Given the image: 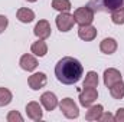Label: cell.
<instances>
[{
    "instance_id": "6da1fadb",
    "label": "cell",
    "mask_w": 124,
    "mask_h": 122,
    "mask_svg": "<svg viewBox=\"0 0 124 122\" xmlns=\"http://www.w3.org/2000/svg\"><path fill=\"white\" fill-rule=\"evenodd\" d=\"M82 73H84V68L81 62L71 56L62 58L55 66V76L63 85H74L79 82Z\"/></svg>"
},
{
    "instance_id": "7a4b0ae2",
    "label": "cell",
    "mask_w": 124,
    "mask_h": 122,
    "mask_svg": "<svg viewBox=\"0 0 124 122\" xmlns=\"http://www.w3.org/2000/svg\"><path fill=\"white\" fill-rule=\"evenodd\" d=\"M87 6L94 12H113L123 6V0H90Z\"/></svg>"
},
{
    "instance_id": "3957f363",
    "label": "cell",
    "mask_w": 124,
    "mask_h": 122,
    "mask_svg": "<svg viewBox=\"0 0 124 122\" xmlns=\"http://www.w3.org/2000/svg\"><path fill=\"white\" fill-rule=\"evenodd\" d=\"M94 12L90 6H82V7H78L75 12H74V19H75V23H78L79 26L82 25H91L94 20Z\"/></svg>"
},
{
    "instance_id": "277c9868",
    "label": "cell",
    "mask_w": 124,
    "mask_h": 122,
    "mask_svg": "<svg viewBox=\"0 0 124 122\" xmlns=\"http://www.w3.org/2000/svg\"><path fill=\"white\" fill-rule=\"evenodd\" d=\"M59 109L68 119H75L79 116V109H78L77 103L74 102V99H71V98L62 99L61 103H59Z\"/></svg>"
},
{
    "instance_id": "5b68a950",
    "label": "cell",
    "mask_w": 124,
    "mask_h": 122,
    "mask_svg": "<svg viewBox=\"0 0 124 122\" xmlns=\"http://www.w3.org/2000/svg\"><path fill=\"white\" fill-rule=\"evenodd\" d=\"M75 25L74 14H69L68 12H61L56 16V27L61 32H69Z\"/></svg>"
},
{
    "instance_id": "8992f818",
    "label": "cell",
    "mask_w": 124,
    "mask_h": 122,
    "mask_svg": "<svg viewBox=\"0 0 124 122\" xmlns=\"http://www.w3.org/2000/svg\"><path fill=\"white\" fill-rule=\"evenodd\" d=\"M97 98H98L97 88H84L82 91L79 92V103L84 108H90L97 101Z\"/></svg>"
},
{
    "instance_id": "52a82bcc",
    "label": "cell",
    "mask_w": 124,
    "mask_h": 122,
    "mask_svg": "<svg viewBox=\"0 0 124 122\" xmlns=\"http://www.w3.org/2000/svg\"><path fill=\"white\" fill-rule=\"evenodd\" d=\"M120 81H123V76H121L120 70H117L116 68L105 69V72H104V85L107 88H111L113 85H116Z\"/></svg>"
},
{
    "instance_id": "ba28073f",
    "label": "cell",
    "mask_w": 124,
    "mask_h": 122,
    "mask_svg": "<svg viewBox=\"0 0 124 122\" xmlns=\"http://www.w3.org/2000/svg\"><path fill=\"white\" fill-rule=\"evenodd\" d=\"M46 82H48V78H46V75L43 72H36V73L31 75L29 79H28V83H29L31 89H33V91L42 89L46 85Z\"/></svg>"
},
{
    "instance_id": "9c48e42d",
    "label": "cell",
    "mask_w": 124,
    "mask_h": 122,
    "mask_svg": "<svg viewBox=\"0 0 124 122\" xmlns=\"http://www.w3.org/2000/svg\"><path fill=\"white\" fill-rule=\"evenodd\" d=\"M40 103L43 105V108L46 109V111H54L56 106H58V98H56V95L55 93H52V92H45V93H42V96H40Z\"/></svg>"
},
{
    "instance_id": "30bf717a",
    "label": "cell",
    "mask_w": 124,
    "mask_h": 122,
    "mask_svg": "<svg viewBox=\"0 0 124 122\" xmlns=\"http://www.w3.org/2000/svg\"><path fill=\"white\" fill-rule=\"evenodd\" d=\"M51 25H49V22L48 20H39L38 23H36V26H35V29H33V33L39 37V39H48L49 36H51Z\"/></svg>"
},
{
    "instance_id": "8fae6325",
    "label": "cell",
    "mask_w": 124,
    "mask_h": 122,
    "mask_svg": "<svg viewBox=\"0 0 124 122\" xmlns=\"http://www.w3.org/2000/svg\"><path fill=\"white\" fill-rule=\"evenodd\" d=\"M26 114H28V116L31 118L32 121H40L42 116H43L40 105L38 102H35V101H32V102H29L26 105Z\"/></svg>"
},
{
    "instance_id": "7c38bea8",
    "label": "cell",
    "mask_w": 124,
    "mask_h": 122,
    "mask_svg": "<svg viewBox=\"0 0 124 122\" xmlns=\"http://www.w3.org/2000/svg\"><path fill=\"white\" fill-rule=\"evenodd\" d=\"M78 36H79V39H82L85 42H91L97 37V29L91 25H82L78 29Z\"/></svg>"
},
{
    "instance_id": "4fadbf2b",
    "label": "cell",
    "mask_w": 124,
    "mask_h": 122,
    "mask_svg": "<svg viewBox=\"0 0 124 122\" xmlns=\"http://www.w3.org/2000/svg\"><path fill=\"white\" fill-rule=\"evenodd\" d=\"M19 65H20V68H22L23 70H26V72H33V70L38 68V61H36V58L32 56V55H23V56L20 58Z\"/></svg>"
},
{
    "instance_id": "5bb4252c",
    "label": "cell",
    "mask_w": 124,
    "mask_h": 122,
    "mask_svg": "<svg viewBox=\"0 0 124 122\" xmlns=\"http://www.w3.org/2000/svg\"><path fill=\"white\" fill-rule=\"evenodd\" d=\"M100 50L105 55H113L117 50V42L113 37H105L101 43H100Z\"/></svg>"
},
{
    "instance_id": "9a60e30c",
    "label": "cell",
    "mask_w": 124,
    "mask_h": 122,
    "mask_svg": "<svg viewBox=\"0 0 124 122\" xmlns=\"http://www.w3.org/2000/svg\"><path fill=\"white\" fill-rule=\"evenodd\" d=\"M31 50L33 55L39 56V58H43L46 53H48V45L43 39H39L38 42H33L31 46Z\"/></svg>"
},
{
    "instance_id": "2e32d148",
    "label": "cell",
    "mask_w": 124,
    "mask_h": 122,
    "mask_svg": "<svg viewBox=\"0 0 124 122\" xmlns=\"http://www.w3.org/2000/svg\"><path fill=\"white\" fill-rule=\"evenodd\" d=\"M102 112H104L102 105H94V106L91 105L85 114V119L87 121H100V116L102 115Z\"/></svg>"
},
{
    "instance_id": "e0dca14e",
    "label": "cell",
    "mask_w": 124,
    "mask_h": 122,
    "mask_svg": "<svg viewBox=\"0 0 124 122\" xmlns=\"http://www.w3.org/2000/svg\"><path fill=\"white\" fill-rule=\"evenodd\" d=\"M16 16H17V19L22 23H31V22H33V19H35V12L31 10V9H28V7H20L17 10Z\"/></svg>"
},
{
    "instance_id": "ac0fdd59",
    "label": "cell",
    "mask_w": 124,
    "mask_h": 122,
    "mask_svg": "<svg viewBox=\"0 0 124 122\" xmlns=\"http://www.w3.org/2000/svg\"><path fill=\"white\" fill-rule=\"evenodd\" d=\"M110 93H111V96L114 99H123L124 98V82L123 81H120L116 85H113L110 88Z\"/></svg>"
},
{
    "instance_id": "d6986e66",
    "label": "cell",
    "mask_w": 124,
    "mask_h": 122,
    "mask_svg": "<svg viewBox=\"0 0 124 122\" xmlns=\"http://www.w3.org/2000/svg\"><path fill=\"white\" fill-rule=\"evenodd\" d=\"M98 86V75L97 72H88L87 76H85V81H84V88H97Z\"/></svg>"
},
{
    "instance_id": "ffe728a7",
    "label": "cell",
    "mask_w": 124,
    "mask_h": 122,
    "mask_svg": "<svg viewBox=\"0 0 124 122\" xmlns=\"http://www.w3.org/2000/svg\"><path fill=\"white\" fill-rule=\"evenodd\" d=\"M111 20L114 25H124V7H117L111 12Z\"/></svg>"
},
{
    "instance_id": "44dd1931",
    "label": "cell",
    "mask_w": 124,
    "mask_h": 122,
    "mask_svg": "<svg viewBox=\"0 0 124 122\" xmlns=\"http://www.w3.org/2000/svg\"><path fill=\"white\" fill-rule=\"evenodd\" d=\"M13 95L7 88H0V106H6L12 102Z\"/></svg>"
},
{
    "instance_id": "7402d4cb",
    "label": "cell",
    "mask_w": 124,
    "mask_h": 122,
    "mask_svg": "<svg viewBox=\"0 0 124 122\" xmlns=\"http://www.w3.org/2000/svg\"><path fill=\"white\" fill-rule=\"evenodd\" d=\"M52 7L58 12H69L71 1L69 0H52Z\"/></svg>"
},
{
    "instance_id": "603a6c76",
    "label": "cell",
    "mask_w": 124,
    "mask_h": 122,
    "mask_svg": "<svg viewBox=\"0 0 124 122\" xmlns=\"http://www.w3.org/2000/svg\"><path fill=\"white\" fill-rule=\"evenodd\" d=\"M7 121L9 122H23V116L17 111H10L7 114Z\"/></svg>"
},
{
    "instance_id": "cb8c5ba5",
    "label": "cell",
    "mask_w": 124,
    "mask_h": 122,
    "mask_svg": "<svg viewBox=\"0 0 124 122\" xmlns=\"http://www.w3.org/2000/svg\"><path fill=\"white\" fill-rule=\"evenodd\" d=\"M7 25H9L7 17H6V16H3V14H0V33H3V32L6 30Z\"/></svg>"
},
{
    "instance_id": "d4e9b609",
    "label": "cell",
    "mask_w": 124,
    "mask_h": 122,
    "mask_svg": "<svg viewBox=\"0 0 124 122\" xmlns=\"http://www.w3.org/2000/svg\"><path fill=\"white\" fill-rule=\"evenodd\" d=\"M100 121L101 122H113L114 121V116H113L110 112H105V114L102 112V115L100 116Z\"/></svg>"
},
{
    "instance_id": "484cf974",
    "label": "cell",
    "mask_w": 124,
    "mask_h": 122,
    "mask_svg": "<svg viewBox=\"0 0 124 122\" xmlns=\"http://www.w3.org/2000/svg\"><path fill=\"white\" fill-rule=\"evenodd\" d=\"M114 121L124 122V108H118V109H117V114H116V116H114Z\"/></svg>"
},
{
    "instance_id": "4316f807",
    "label": "cell",
    "mask_w": 124,
    "mask_h": 122,
    "mask_svg": "<svg viewBox=\"0 0 124 122\" xmlns=\"http://www.w3.org/2000/svg\"><path fill=\"white\" fill-rule=\"evenodd\" d=\"M28 1H31V3H35V1H38V0H28Z\"/></svg>"
},
{
    "instance_id": "83f0119b",
    "label": "cell",
    "mask_w": 124,
    "mask_h": 122,
    "mask_svg": "<svg viewBox=\"0 0 124 122\" xmlns=\"http://www.w3.org/2000/svg\"><path fill=\"white\" fill-rule=\"evenodd\" d=\"M123 4H124V0H123Z\"/></svg>"
}]
</instances>
